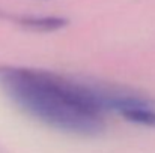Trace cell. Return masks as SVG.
<instances>
[{"instance_id": "obj_3", "label": "cell", "mask_w": 155, "mask_h": 153, "mask_svg": "<svg viewBox=\"0 0 155 153\" xmlns=\"http://www.w3.org/2000/svg\"><path fill=\"white\" fill-rule=\"evenodd\" d=\"M122 117L127 122L155 129V105H148V107H142V108L133 110V111L124 114Z\"/></svg>"}, {"instance_id": "obj_1", "label": "cell", "mask_w": 155, "mask_h": 153, "mask_svg": "<svg viewBox=\"0 0 155 153\" xmlns=\"http://www.w3.org/2000/svg\"><path fill=\"white\" fill-rule=\"evenodd\" d=\"M0 90L23 113L53 129L92 137L105 128L92 83L42 69L0 66Z\"/></svg>"}, {"instance_id": "obj_2", "label": "cell", "mask_w": 155, "mask_h": 153, "mask_svg": "<svg viewBox=\"0 0 155 153\" xmlns=\"http://www.w3.org/2000/svg\"><path fill=\"white\" fill-rule=\"evenodd\" d=\"M12 20H15L17 24L36 32H54L65 27L68 23L65 18L54 15H20Z\"/></svg>"}]
</instances>
